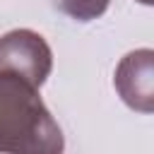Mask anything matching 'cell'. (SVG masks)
Masks as SVG:
<instances>
[{"label": "cell", "instance_id": "cell-1", "mask_svg": "<svg viewBox=\"0 0 154 154\" xmlns=\"http://www.w3.org/2000/svg\"><path fill=\"white\" fill-rule=\"evenodd\" d=\"M65 137L38 87L0 70V154H63Z\"/></svg>", "mask_w": 154, "mask_h": 154}, {"label": "cell", "instance_id": "cell-2", "mask_svg": "<svg viewBox=\"0 0 154 154\" xmlns=\"http://www.w3.org/2000/svg\"><path fill=\"white\" fill-rule=\"evenodd\" d=\"M0 70L41 87L53 70V51L31 29H12L0 36Z\"/></svg>", "mask_w": 154, "mask_h": 154}, {"label": "cell", "instance_id": "cell-3", "mask_svg": "<svg viewBox=\"0 0 154 154\" xmlns=\"http://www.w3.org/2000/svg\"><path fill=\"white\" fill-rule=\"evenodd\" d=\"M152 58L149 48L128 53L113 75V87L120 99L140 113H152L154 108V87H152Z\"/></svg>", "mask_w": 154, "mask_h": 154}, {"label": "cell", "instance_id": "cell-4", "mask_svg": "<svg viewBox=\"0 0 154 154\" xmlns=\"http://www.w3.org/2000/svg\"><path fill=\"white\" fill-rule=\"evenodd\" d=\"M51 2L58 12H63L65 17L75 19V22L99 19L111 5V0H51Z\"/></svg>", "mask_w": 154, "mask_h": 154}, {"label": "cell", "instance_id": "cell-5", "mask_svg": "<svg viewBox=\"0 0 154 154\" xmlns=\"http://www.w3.org/2000/svg\"><path fill=\"white\" fill-rule=\"evenodd\" d=\"M137 2H142V5H152L154 0H137Z\"/></svg>", "mask_w": 154, "mask_h": 154}]
</instances>
